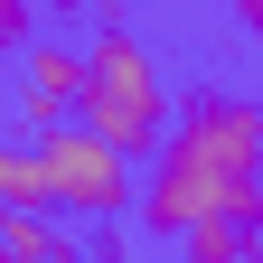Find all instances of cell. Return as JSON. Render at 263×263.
<instances>
[{
    "mask_svg": "<svg viewBox=\"0 0 263 263\" xmlns=\"http://www.w3.org/2000/svg\"><path fill=\"white\" fill-rule=\"evenodd\" d=\"M132 226L151 245H188L197 226H263V94L226 76L179 85L170 141L141 170Z\"/></svg>",
    "mask_w": 263,
    "mask_h": 263,
    "instance_id": "cell-1",
    "label": "cell"
},
{
    "mask_svg": "<svg viewBox=\"0 0 263 263\" xmlns=\"http://www.w3.org/2000/svg\"><path fill=\"white\" fill-rule=\"evenodd\" d=\"M170 113H179V85H170V66H160V47L122 10H104L94 38H85V104H76V122L104 151L151 160L160 141H170Z\"/></svg>",
    "mask_w": 263,
    "mask_h": 263,
    "instance_id": "cell-2",
    "label": "cell"
},
{
    "mask_svg": "<svg viewBox=\"0 0 263 263\" xmlns=\"http://www.w3.org/2000/svg\"><path fill=\"white\" fill-rule=\"evenodd\" d=\"M38 179H47V216H85V226H113V216H132V160L122 151H104L85 122H66V132H47L38 141Z\"/></svg>",
    "mask_w": 263,
    "mask_h": 263,
    "instance_id": "cell-3",
    "label": "cell"
},
{
    "mask_svg": "<svg viewBox=\"0 0 263 263\" xmlns=\"http://www.w3.org/2000/svg\"><path fill=\"white\" fill-rule=\"evenodd\" d=\"M85 104V38H28L19 57V122H28V141H47V132H66Z\"/></svg>",
    "mask_w": 263,
    "mask_h": 263,
    "instance_id": "cell-4",
    "label": "cell"
},
{
    "mask_svg": "<svg viewBox=\"0 0 263 263\" xmlns=\"http://www.w3.org/2000/svg\"><path fill=\"white\" fill-rule=\"evenodd\" d=\"M0 254L10 263H85V245L38 207V216H0Z\"/></svg>",
    "mask_w": 263,
    "mask_h": 263,
    "instance_id": "cell-5",
    "label": "cell"
},
{
    "mask_svg": "<svg viewBox=\"0 0 263 263\" xmlns=\"http://www.w3.org/2000/svg\"><path fill=\"white\" fill-rule=\"evenodd\" d=\"M47 179H38V141H0V216H38Z\"/></svg>",
    "mask_w": 263,
    "mask_h": 263,
    "instance_id": "cell-6",
    "label": "cell"
},
{
    "mask_svg": "<svg viewBox=\"0 0 263 263\" xmlns=\"http://www.w3.org/2000/svg\"><path fill=\"white\" fill-rule=\"evenodd\" d=\"M179 263H263V226H197Z\"/></svg>",
    "mask_w": 263,
    "mask_h": 263,
    "instance_id": "cell-7",
    "label": "cell"
},
{
    "mask_svg": "<svg viewBox=\"0 0 263 263\" xmlns=\"http://www.w3.org/2000/svg\"><path fill=\"white\" fill-rule=\"evenodd\" d=\"M28 38H38V10L28 0H0V57H28Z\"/></svg>",
    "mask_w": 263,
    "mask_h": 263,
    "instance_id": "cell-8",
    "label": "cell"
},
{
    "mask_svg": "<svg viewBox=\"0 0 263 263\" xmlns=\"http://www.w3.org/2000/svg\"><path fill=\"white\" fill-rule=\"evenodd\" d=\"M235 28H254V38H263V0H235Z\"/></svg>",
    "mask_w": 263,
    "mask_h": 263,
    "instance_id": "cell-9",
    "label": "cell"
},
{
    "mask_svg": "<svg viewBox=\"0 0 263 263\" xmlns=\"http://www.w3.org/2000/svg\"><path fill=\"white\" fill-rule=\"evenodd\" d=\"M0 263H10V254H0Z\"/></svg>",
    "mask_w": 263,
    "mask_h": 263,
    "instance_id": "cell-10",
    "label": "cell"
}]
</instances>
